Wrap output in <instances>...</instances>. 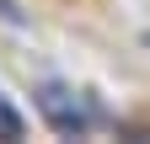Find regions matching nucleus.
I'll list each match as a JSON object with an SVG mask.
<instances>
[{
	"mask_svg": "<svg viewBox=\"0 0 150 144\" xmlns=\"http://www.w3.org/2000/svg\"><path fill=\"white\" fill-rule=\"evenodd\" d=\"M38 107H43V112H48V123H54V128H59V134H81L86 123L97 117V112H91V107H81V101H75L70 91H59V85H48V91L38 96Z\"/></svg>",
	"mask_w": 150,
	"mask_h": 144,
	"instance_id": "1",
	"label": "nucleus"
},
{
	"mask_svg": "<svg viewBox=\"0 0 150 144\" xmlns=\"http://www.w3.org/2000/svg\"><path fill=\"white\" fill-rule=\"evenodd\" d=\"M0 128H6V134L16 139V134H22V117H16V112H11V107H0Z\"/></svg>",
	"mask_w": 150,
	"mask_h": 144,
	"instance_id": "2",
	"label": "nucleus"
}]
</instances>
